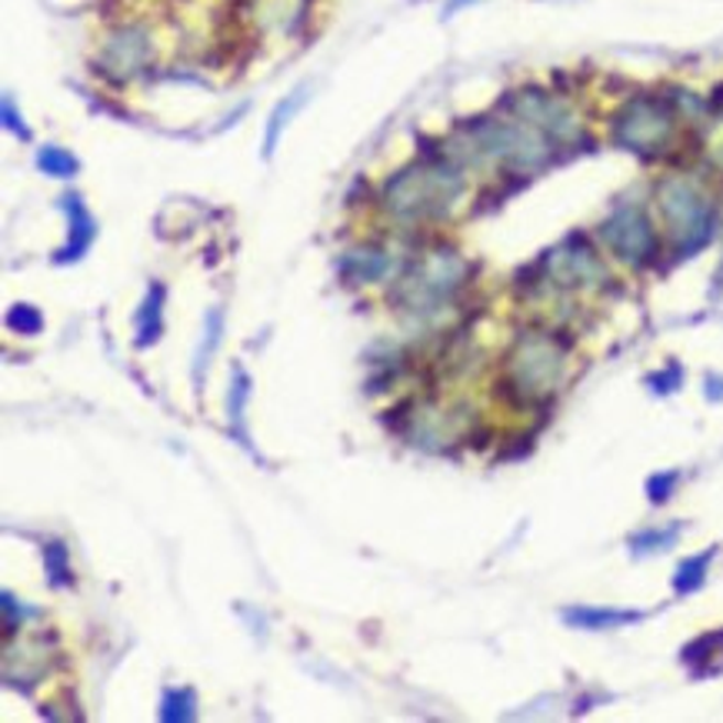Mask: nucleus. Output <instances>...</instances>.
Returning <instances> with one entry per match:
<instances>
[{"label":"nucleus","instance_id":"f257e3e1","mask_svg":"<svg viewBox=\"0 0 723 723\" xmlns=\"http://www.w3.org/2000/svg\"><path fill=\"white\" fill-rule=\"evenodd\" d=\"M463 194V177L450 164H420L401 171L384 187V204L401 220L443 217Z\"/></svg>","mask_w":723,"mask_h":723},{"label":"nucleus","instance_id":"0eeeda50","mask_svg":"<svg viewBox=\"0 0 723 723\" xmlns=\"http://www.w3.org/2000/svg\"><path fill=\"white\" fill-rule=\"evenodd\" d=\"M544 274L557 287H590L607 281V267L583 237H567L560 248L547 251Z\"/></svg>","mask_w":723,"mask_h":723},{"label":"nucleus","instance_id":"4468645a","mask_svg":"<svg viewBox=\"0 0 723 723\" xmlns=\"http://www.w3.org/2000/svg\"><path fill=\"white\" fill-rule=\"evenodd\" d=\"M713 557H716V547H710V550H703V554L683 560V563L677 567L673 590H677V593H693V590H700L703 580H706V570H710V560H713Z\"/></svg>","mask_w":723,"mask_h":723},{"label":"nucleus","instance_id":"39448f33","mask_svg":"<svg viewBox=\"0 0 723 723\" xmlns=\"http://www.w3.org/2000/svg\"><path fill=\"white\" fill-rule=\"evenodd\" d=\"M673 103L654 94H640L627 100L614 117V141L624 151H634L640 157H657L673 134Z\"/></svg>","mask_w":723,"mask_h":723},{"label":"nucleus","instance_id":"9b49d317","mask_svg":"<svg viewBox=\"0 0 723 723\" xmlns=\"http://www.w3.org/2000/svg\"><path fill=\"white\" fill-rule=\"evenodd\" d=\"M387 267H391L387 254H381V251H371V248H364V251H350V254L343 258V264H340L343 277H347V281H353V284L377 281V277H384V274H387Z\"/></svg>","mask_w":723,"mask_h":723},{"label":"nucleus","instance_id":"4be33fe9","mask_svg":"<svg viewBox=\"0 0 723 723\" xmlns=\"http://www.w3.org/2000/svg\"><path fill=\"white\" fill-rule=\"evenodd\" d=\"M37 164H41V171L51 174V177H70V174L77 171V161H74L67 151H61V147H44V151L37 154Z\"/></svg>","mask_w":723,"mask_h":723},{"label":"nucleus","instance_id":"423d86ee","mask_svg":"<svg viewBox=\"0 0 723 723\" xmlns=\"http://www.w3.org/2000/svg\"><path fill=\"white\" fill-rule=\"evenodd\" d=\"M600 240L627 264L644 267L657 258L660 240L650 217L640 207H617L604 223H600Z\"/></svg>","mask_w":723,"mask_h":723},{"label":"nucleus","instance_id":"f3484780","mask_svg":"<svg viewBox=\"0 0 723 723\" xmlns=\"http://www.w3.org/2000/svg\"><path fill=\"white\" fill-rule=\"evenodd\" d=\"M161 716L167 723H184V720H194L197 716V697L194 690H167L164 693V706H161Z\"/></svg>","mask_w":723,"mask_h":723},{"label":"nucleus","instance_id":"aec40b11","mask_svg":"<svg viewBox=\"0 0 723 723\" xmlns=\"http://www.w3.org/2000/svg\"><path fill=\"white\" fill-rule=\"evenodd\" d=\"M44 567H47L54 587H67V583L74 580V577H70V557H67V547H64V544H47V547H44Z\"/></svg>","mask_w":723,"mask_h":723},{"label":"nucleus","instance_id":"a211bd4d","mask_svg":"<svg viewBox=\"0 0 723 723\" xmlns=\"http://www.w3.org/2000/svg\"><path fill=\"white\" fill-rule=\"evenodd\" d=\"M677 537H680V524H673V527H667V530H664V527H660V530H640V534L631 537V550H634V554H657V550L673 547Z\"/></svg>","mask_w":723,"mask_h":723},{"label":"nucleus","instance_id":"dca6fc26","mask_svg":"<svg viewBox=\"0 0 723 723\" xmlns=\"http://www.w3.org/2000/svg\"><path fill=\"white\" fill-rule=\"evenodd\" d=\"M248 397H251V377L237 368L233 371V387L227 394V417H230V424L237 427L240 437H244V404H248Z\"/></svg>","mask_w":723,"mask_h":723},{"label":"nucleus","instance_id":"1a4fd4ad","mask_svg":"<svg viewBox=\"0 0 723 723\" xmlns=\"http://www.w3.org/2000/svg\"><path fill=\"white\" fill-rule=\"evenodd\" d=\"M563 621L570 627H580V631H611V627H627V624H637L644 621L640 611H600V607H570L563 611Z\"/></svg>","mask_w":723,"mask_h":723},{"label":"nucleus","instance_id":"ddd939ff","mask_svg":"<svg viewBox=\"0 0 723 723\" xmlns=\"http://www.w3.org/2000/svg\"><path fill=\"white\" fill-rule=\"evenodd\" d=\"M220 337H223V310L213 307V310L207 314V320H204V340H200L197 357H194V384H200V374L207 371L213 350L220 347Z\"/></svg>","mask_w":723,"mask_h":723},{"label":"nucleus","instance_id":"a878e982","mask_svg":"<svg viewBox=\"0 0 723 723\" xmlns=\"http://www.w3.org/2000/svg\"><path fill=\"white\" fill-rule=\"evenodd\" d=\"M650 384H664V387H660V394H670V391H677V384H680V368H677V364H670V371H667V374H660V377H650Z\"/></svg>","mask_w":723,"mask_h":723},{"label":"nucleus","instance_id":"f8f14e48","mask_svg":"<svg viewBox=\"0 0 723 723\" xmlns=\"http://www.w3.org/2000/svg\"><path fill=\"white\" fill-rule=\"evenodd\" d=\"M713 654H723V631H713V634H703V637L690 640L683 647V664L697 677H703V673H713V664H710Z\"/></svg>","mask_w":723,"mask_h":723},{"label":"nucleus","instance_id":"2eb2a0df","mask_svg":"<svg viewBox=\"0 0 723 723\" xmlns=\"http://www.w3.org/2000/svg\"><path fill=\"white\" fill-rule=\"evenodd\" d=\"M164 287L154 284L147 300H144V310L138 314V327H141V337H138V347H147L161 337V314H164Z\"/></svg>","mask_w":723,"mask_h":723},{"label":"nucleus","instance_id":"5701e85b","mask_svg":"<svg viewBox=\"0 0 723 723\" xmlns=\"http://www.w3.org/2000/svg\"><path fill=\"white\" fill-rule=\"evenodd\" d=\"M677 484H680V473H677V470L654 473V476L647 480V494H650L654 504H664V501H670V494H673Z\"/></svg>","mask_w":723,"mask_h":723},{"label":"nucleus","instance_id":"6ab92c4d","mask_svg":"<svg viewBox=\"0 0 723 723\" xmlns=\"http://www.w3.org/2000/svg\"><path fill=\"white\" fill-rule=\"evenodd\" d=\"M8 327H11L14 333L34 337V333L44 330V314H41L37 307H31V304H14V307L8 310Z\"/></svg>","mask_w":723,"mask_h":723},{"label":"nucleus","instance_id":"b1692460","mask_svg":"<svg viewBox=\"0 0 723 723\" xmlns=\"http://www.w3.org/2000/svg\"><path fill=\"white\" fill-rule=\"evenodd\" d=\"M0 604H4V624H8V631H14V621L21 624V617H24L21 604L14 600V593H4V600H0Z\"/></svg>","mask_w":723,"mask_h":723},{"label":"nucleus","instance_id":"20e7f679","mask_svg":"<svg viewBox=\"0 0 723 723\" xmlns=\"http://www.w3.org/2000/svg\"><path fill=\"white\" fill-rule=\"evenodd\" d=\"M463 281L467 264L453 251H437L397 281V287L391 291V304L407 314H434L463 287Z\"/></svg>","mask_w":723,"mask_h":723},{"label":"nucleus","instance_id":"9d476101","mask_svg":"<svg viewBox=\"0 0 723 723\" xmlns=\"http://www.w3.org/2000/svg\"><path fill=\"white\" fill-rule=\"evenodd\" d=\"M144 57H147V41H144L141 31L117 34V37L110 41V47H107V64L113 61V64L120 67V77H131V74L144 64Z\"/></svg>","mask_w":723,"mask_h":723},{"label":"nucleus","instance_id":"6e6552de","mask_svg":"<svg viewBox=\"0 0 723 723\" xmlns=\"http://www.w3.org/2000/svg\"><path fill=\"white\" fill-rule=\"evenodd\" d=\"M64 210L70 217V240H67V248L57 254V264L80 261L87 254V248L94 244V237H97V220L90 217V210L84 207V200L77 194L64 197Z\"/></svg>","mask_w":723,"mask_h":723},{"label":"nucleus","instance_id":"f03ea898","mask_svg":"<svg viewBox=\"0 0 723 723\" xmlns=\"http://www.w3.org/2000/svg\"><path fill=\"white\" fill-rule=\"evenodd\" d=\"M567 371V347L554 333H524L507 353V391L521 401L550 397Z\"/></svg>","mask_w":723,"mask_h":723},{"label":"nucleus","instance_id":"7ed1b4c3","mask_svg":"<svg viewBox=\"0 0 723 723\" xmlns=\"http://www.w3.org/2000/svg\"><path fill=\"white\" fill-rule=\"evenodd\" d=\"M657 204L667 220L677 258H693L716 233V207L683 177H667L657 184Z\"/></svg>","mask_w":723,"mask_h":723},{"label":"nucleus","instance_id":"412c9836","mask_svg":"<svg viewBox=\"0 0 723 723\" xmlns=\"http://www.w3.org/2000/svg\"><path fill=\"white\" fill-rule=\"evenodd\" d=\"M304 94H307V87L294 90V94H291V97H287V100H284V103L277 107V110H274V117H271V128H267V147H264L267 154H274V147H277V138H281V128H284L287 120H291V113H294V110L300 107Z\"/></svg>","mask_w":723,"mask_h":723},{"label":"nucleus","instance_id":"393cba45","mask_svg":"<svg viewBox=\"0 0 723 723\" xmlns=\"http://www.w3.org/2000/svg\"><path fill=\"white\" fill-rule=\"evenodd\" d=\"M4 124H8L11 131H18V134H21L24 141L31 138V131H28V128L21 124V113H14V103H11V100H4Z\"/></svg>","mask_w":723,"mask_h":723}]
</instances>
